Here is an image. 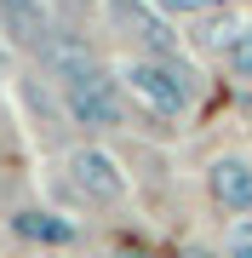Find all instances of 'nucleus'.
I'll use <instances>...</instances> for the list:
<instances>
[{
  "label": "nucleus",
  "instance_id": "nucleus-6",
  "mask_svg": "<svg viewBox=\"0 0 252 258\" xmlns=\"http://www.w3.org/2000/svg\"><path fill=\"white\" fill-rule=\"evenodd\" d=\"M206 189L224 212H252V161L246 155H218L206 166Z\"/></svg>",
  "mask_w": 252,
  "mask_h": 258
},
{
  "label": "nucleus",
  "instance_id": "nucleus-8",
  "mask_svg": "<svg viewBox=\"0 0 252 258\" xmlns=\"http://www.w3.org/2000/svg\"><path fill=\"white\" fill-rule=\"evenodd\" d=\"M212 46L224 52V69L235 75V81H252V18L224 29V35H212Z\"/></svg>",
  "mask_w": 252,
  "mask_h": 258
},
{
  "label": "nucleus",
  "instance_id": "nucleus-11",
  "mask_svg": "<svg viewBox=\"0 0 252 258\" xmlns=\"http://www.w3.org/2000/svg\"><path fill=\"white\" fill-rule=\"evenodd\" d=\"M115 258H149L143 247H115Z\"/></svg>",
  "mask_w": 252,
  "mask_h": 258
},
{
  "label": "nucleus",
  "instance_id": "nucleus-5",
  "mask_svg": "<svg viewBox=\"0 0 252 258\" xmlns=\"http://www.w3.org/2000/svg\"><path fill=\"white\" fill-rule=\"evenodd\" d=\"M57 98H63V115L75 126H121V86L109 75H92L80 86H57Z\"/></svg>",
  "mask_w": 252,
  "mask_h": 258
},
{
  "label": "nucleus",
  "instance_id": "nucleus-3",
  "mask_svg": "<svg viewBox=\"0 0 252 258\" xmlns=\"http://www.w3.org/2000/svg\"><path fill=\"white\" fill-rule=\"evenodd\" d=\"M69 184H75L92 207H115L126 195V172H121V161L109 155V149H98V144H80V149H69Z\"/></svg>",
  "mask_w": 252,
  "mask_h": 258
},
{
  "label": "nucleus",
  "instance_id": "nucleus-1",
  "mask_svg": "<svg viewBox=\"0 0 252 258\" xmlns=\"http://www.w3.org/2000/svg\"><path fill=\"white\" fill-rule=\"evenodd\" d=\"M121 86L143 103V109L172 115V120L195 109V75H189L184 57H149V52H138V57L121 63Z\"/></svg>",
  "mask_w": 252,
  "mask_h": 258
},
{
  "label": "nucleus",
  "instance_id": "nucleus-10",
  "mask_svg": "<svg viewBox=\"0 0 252 258\" xmlns=\"http://www.w3.org/2000/svg\"><path fill=\"white\" fill-rule=\"evenodd\" d=\"M160 12H172V18H206V12L229 6V0H155Z\"/></svg>",
  "mask_w": 252,
  "mask_h": 258
},
{
  "label": "nucleus",
  "instance_id": "nucleus-12",
  "mask_svg": "<svg viewBox=\"0 0 252 258\" xmlns=\"http://www.w3.org/2000/svg\"><path fill=\"white\" fill-rule=\"evenodd\" d=\"M0 86H6V63H0Z\"/></svg>",
  "mask_w": 252,
  "mask_h": 258
},
{
  "label": "nucleus",
  "instance_id": "nucleus-2",
  "mask_svg": "<svg viewBox=\"0 0 252 258\" xmlns=\"http://www.w3.org/2000/svg\"><path fill=\"white\" fill-rule=\"evenodd\" d=\"M103 18L121 40H132L149 57H184V40H178V18L160 12L155 0H103Z\"/></svg>",
  "mask_w": 252,
  "mask_h": 258
},
{
  "label": "nucleus",
  "instance_id": "nucleus-4",
  "mask_svg": "<svg viewBox=\"0 0 252 258\" xmlns=\"http://www.w3.org/2000/svg\"><path fill=\"white\" fill-rule=\"evenodd\" d=\"M0 40L12 52H46L57 40L52 6L46 0H0Z\"/></svg>",
  "mask_w": 252,
  "mask_h": 258
},
{
  "label": "nucleus",
  "instance_id": "nucleus-9",
  "mask_svg": "<svg viewBox=\"0 0 252 258\" xmlns=\"http://www.w3.org/2000/svg\"><path fill=\"white\" fill-rule=\"evenodd\" d=\"M224 258H252V218L246 212L224 230Z\"/></svg>",
  "mask_w": 252,
  "mask_h": 258
},
{
  "label": "nucleus",
  "instance_id": "nucleus-7",
  "mask_svg": "<svg viewBox=\"0 0 252 258\" xmlns=\"http://www.w3.org/2000/svg\"><path fill=\"white\" fill-rule=\"evenodd\" d=\"M12 230H18L23 241H52V247L75 241V224H63L57 212H40V207H23V212H12Z\"/></svg>",
  "mask_w": 252,
  "mask_h": 258
}]
</instances>
